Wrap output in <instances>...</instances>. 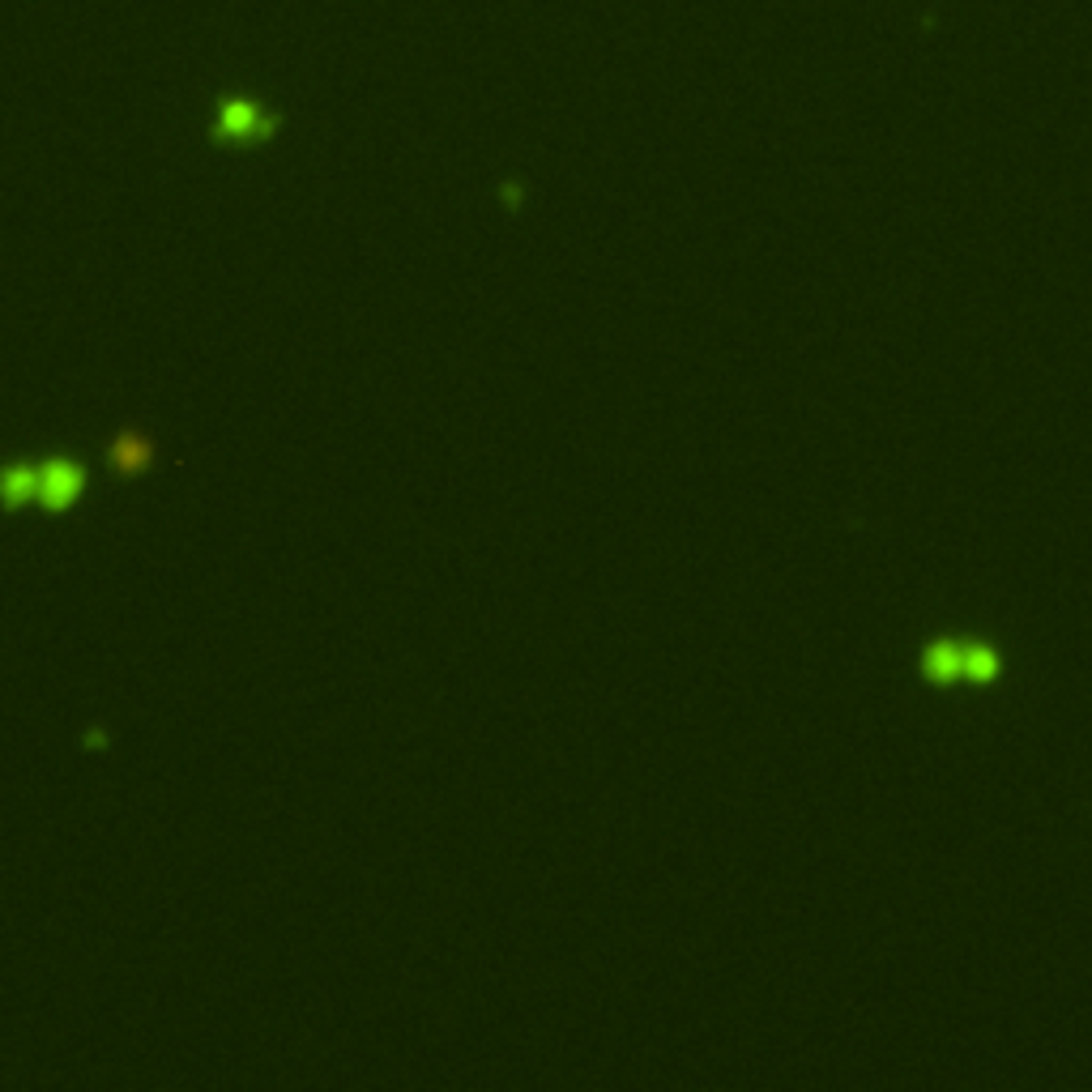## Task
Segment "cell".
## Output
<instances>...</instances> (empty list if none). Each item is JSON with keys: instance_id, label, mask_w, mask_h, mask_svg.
Wrapping results in <instances>:
<instances>
[{"instance_id": "cell-1", "label": "cell", "mask_w": 1092, "mask_h": 1092, "mask_svg": "<svg viewBox=\"0 0 1092 1092\" xmlns=\"http://www.w3.org/2000/svg\"><path fill=\"white\" fill-rule=\"evenodd\" d=\"M86 491V470L69 457H52V461H39V495L35 504L52 508V512H69Z\"/></svg>"}, {"instance_id": "cell-3", "label": "cell", "mask_w": 1092, "mask_h": 1092, "mask_svg": "<svg viewBox=\"0 0 1092 1092\" xmlns=\"http://www.w3.org/2000/svg\"><path fill=\"white\" fill-rule=\"evenodd\" d=\"M35 495H39V465H26V461L0 465V508L18 512L26 504H35Z\"/></svg>"}, {"instance_id": "cell-2", "label": "cell", "mask_w": 1092, "mask_h": 1092, "mask_svg": "<svg viewBox=\"0 0 1092 1092\" xmlns=\"http://www.w3.org/2000/svg\"><path fill=\"white\" fill-rule=\"evenodd\" d=\"M107 465H111L116 474H124V478L150 470V465H154V444H150V436H141V431H120V436L107 444Z\"/></svg>"}, {"instance_id": "cell-4", "label": "cell", "mask_w": 1092, "mask_h": 1092, "mask_svg": "<svg viewBox=\"0 0 1092 1092\" xmlns=\"http://www.w3.org/2000/svg\"><path fill=\"white\" fill-rule=\"evenodd\" d=\"M222 133L227 137H261L265 133V120L261 111L252 103H227L222 107Z\"/></svg>"}]
</instances>
